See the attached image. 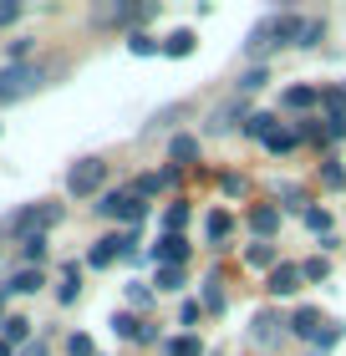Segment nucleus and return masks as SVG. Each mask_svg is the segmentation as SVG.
<instances>
[{"mask_svg":"<svg viewBox=\"0 0 346 356\" xmlns=\"http://www.w3.org/2000/svg\"><path fill=\"white\" fill-rule=\"evenodd\" d=\"M133 15H138V10L123 0V6H107V10H97L92 21H97V26H118V21H133Z\"/></svg>","mask_w":346,"mask_h":356,"instance_id":"nucleus-21","label":"nucleus"},{"mask_svg":"<svg viewBox=\"0 0 346 356\" xmlns=\"http://www.w3.org/2000/svg\"><path fill=\"white\" fill-rule=\"evenodd\" d=\"M229 229H235V219H229L224 209H214L209 214V239H229Z\"/></svg>","mask_w":346,"mask_h":356,"instance_id":"nucleus-29","label":"nucleus"},{"mask_svg":"<svg viewBox=\"0 0 346 356\" xmlns=\"http://www.w3.org/2000/svg\"><path fill=\"white\" fill-rule=\"evenodd\" d=\"M0 356H15V346H10V341H0Z\"/></svg>","mask_w":346,"mask_h":356,"instance_id":"nucleus-45","label":"nucleus"},{"mask_svg":"<svg viewBox=\"0 0 346 356\" xmlns=\"http://www.w3.org/2000/svg\"><path fill=\"white\" fill-rule=\"evenodd\" d=\"M265 290H270V296H295V290H301V265H275Z\"/></svg>","mask_w":346,"mask_h":356,"instance_id":"nucleus-11","label":"nucleus"},{"mask_svg":"<svg viewBox=\"0 0 346 356\" xmlns=\"http://www.w3.org/2000/svg\"><path fill=\"white\" fill-rule=\"evenodd\" d=\"M0 331H6L10 346H31V321L26 316H6V321H0Z\"/></svg>","mask_w":346,"mask_h":356,"instance_id":"nucleus-14","label":"nucleus"},{"mask_svg":"<svg viewBox=\"0 0 346 356\" xmlns=\"http://www.w3.org/2000/svg\"><path fill=\"white\" fill-rule=\"evenodd\" d=\"M15 356H52V346H46V341H31V346H21Z\"/></svg>","mask_w":346,"mask_h":356,"instance_id":"nucleus-44","label":"nucleus"},{"mask_svg":"<svg viewBox=\"0 0 346 356\" xmlns=\"http://www.w3.org/2000/svg\"><path fill=\"white\" fill-rule=\"evenodd\" d=\"M321 331H326V321H321L316 305H301V311L290 316V336H301V341H316Z\"/></svg>","mask_w":346,"mask_h":356,"instance_id":"nucleus-6","label":"nucleus"},{"mask_svg":"<svg viewBox=\"0 0 346 356\" xmlns=\"http://www.w3.org/2000/svg\"><path fill=\"white\" fill-rule=\"evenodd\" d=\"M244 260H250L255 270H275V245H270V239H255V245L244 250Z\"/></svg>","mask_w":346,"mask_h":356,"instance_id":"nucleus-18","label":"nucleus"},{"mask_svg":"<svg viewBox=\"0 0 346 356\" xmlns=\"http://www.w3.org/2000/svg\"><path fill=\"white\" fill-rule=\"evenodd\" d=\"M204 305L224 316V290H219V275H214V280H204Z\"/></svg>","mask_w":346,"mask_h":356,"instance_id":"nucleus-31","label":"nucleus"},{"mask_svg":"<svg viewBox=\"0 0 346 356\" xmlns=\"http://www.w3.org/2000/svg\"><path fill=\"white\" fill-rule=\"evenodd\" d=\"M321 102V92H310V87H290L285 92V107H295V112H306V107H316Z\"/></svg>","mask_w":346,"mask_h":356,"instance_id":"nucleus-23","label":"nucleus"},{"mask_svg":"<svg viewBox=\"0 0 346 356\" xmlns=\"http://www.w3.org/2000/svg\"><path fill=\"white\" fill-rule=\"evenodd\" d=\"M178 285H184V270H178V265H163V270H158V290H178Z\"/></svg>","mask_w":346,"mask_h":356,"instance_id":"nucleus-33","label":"nucleus"},{"mask_svg":"<svg viewBox=\"0 0 346 356\" xmlns=\"http://www.w3.org/2000/svg\"><path fill=\"white\" fill-rule=\"evenodd\" d=\"M321 184L326 188H346V168L336 163V158H326V163H321Z\"/></svg>","mask_w":346,"mask_h":356,"instance_id":"nucleus-25","label":"nucleus"},{"mask_svg":"<svg viewBox=\"0 0 346 356\" xmlns=\"http://www.w3.org/2000/svg\"><path fill=\"white\" fill-rule=\"evenodd\" d=\"M112 331H118L123 341H153V326H138V321L127 316V311H118V316H112Z\"/></svg>","mask_w":346,"mask_h":356,"instance_id":"nucleus-13","label":"nucleus"},{"mask_svg":"<svg viewBox=\"0 0 346 356\" xmlns=\"http://www.w3.org/2000/svg\"><path fill=\"white\" fill-rule=\"evenodd\" d=\"M21 260H26L31 270H36V265L46 260V239H21Z\"/></svg>","mask_w":346,"mask_h":356,"instance_id":"nucleus-27","label":"nucleus"},{"mask_svg":"<svg viewBox=\"0 0 346 356\" xmlns=\"http://www.w3.org/2000/svg\"><path fill=\"white\" fill-rule=\"evenodd\" d=\"M250 224H255V234H260V239H270V234L280 229V209H270V204H260L255 214H250Z\"/></svg>","mask_w":346,"mask_h":356,"instance_id":"nucleus-15","label":"nucleus"},{"mask_svg":"<svg viewBox=\"0 0 346 356\" xmlns=\"http://www.w3.org/2000/svg\"><path fill=\"white\" fill-rule=\"evenodd\" d=\"M21 21V0H0V26H15Z\"/></svg>","mask_w":346,"mask_h":356,"instance_id":"nucleus-40","label":"nucleus"},{"mask_svg":"<svg viewBox=\"0 0 346 356\" xmlns=\"http://www.w3.org/2000/svg\"><path fill=\"white\" fill-rule=\"evenodd\" d=\"M41 285H46V280H41V270H31V265H21V270H15V275H10L6 285H0V296H36Z\"/></svg>","mask_w":346,"mask_h":356,"instance_id":"nucleus-8","label":"nucleus"},{"mask_svg":"<svg viewBox=\"0 0 346 356\" xmlns=\"http://www.w3.org/2000/svg\"><path fill=\"white\" fill-rule=\"evenodd\" d=\"M275 193H280V199H285V209H295V214H306V209H310V204H306V193L295 188V184H280Z\"/></svg>","mask_w":346,"mask_h":356,"instance_id":"nucleus-28","label":"nucleus"},{"mask_svg":"<svg viewBox=\"0 0 346 356\" xmlns=\"http://www.w3.org/2000/svg\"><path fill=\"white\" fill-rule=\"evenodd\" d=\"M336 341H341V326H326V331L316 336V346H321V351H331Z\"/></svg>","mask_w":346,"mask_h":356,"instance_id":"nucleus-41","label":"nucleus"},{"mask_svg":"<svg viewBox=\"0 0 346 356\" xmlns=\"http://www.w3.org/2000/svg\"><path fill=\"white\" fill-rule=\"evenodd\" d=\"M127 51H133V56H153V51H163V46L153 36H143V31H133V36H127Z\"/></svg>","mask_w":346,"mask_h":356,"instance_id":"nucleus-26","label":"nucleus"},{"mask_svg":"<svg viewBox=\"0 0 346 356\" xmlns=\"http://www.w3.org/2000/svg\"><path fill=\"white\" fill-rule=\"evenodd\" d=\"M112 260H123V234H102V239L87 250V265H97V270H107Z\"/></svg>","mask_w":346,"mask_h":356,"instance_id":"nucleus-9","label":"nucleus"},{"mask_svg":"<svg viewBox=\"0 0 346 356\" xmlns=\"http://www.w3.org/2000/svg\"><path fill=\"white\" fill-rule=\"evenodd\" d=\"M255 87H265V67H260V72H244V76H239V97H250Z\"/></svg>","mask_w":346,"mask_h":356,"instance_id":"nucleus-38","label":"nucleus"},{"mask_svg":"<svg viewBox=\"0 0 346 356\" xmlns=\"http://www.w3.org/2000/svg\"><path fill=\"white\" fill-rule=\"evenodd\" d=\"M235 118H250V102H244V97H229L224 107H214L209 112V133H229V127H235Z\"/></svg>","mask_w":346,"mask_h":356,"instance_id":"nucleus-4","label":"nucleus"},{"mask_svg":"<svg viewBox=\"0 0 346 356\" xmlns=\"http://www.w3.org/2000/svg\"><path fill=\"white\" fill-rule=\"evenodd\" d=\"M61 219V204H36V209H21V214L10 219L15 239H46V229Z\"/></svg>","mask_w":346,"mask_h":356,"instance_id":"nucleus-3","label":"nucleus"},{"mask_svg":"<svg viewBox=\"0 0 346 356\" xmlns=\"http://www.w3.org/2000/svg\"><path fill=\"white\" fill-rule=\"evenodd\" d=\"M77 290H81V285H77V270H67V275H61V290H56V300H61V305H72V300H77Z\"/></svg>","mask_w":346,"mask_h":356,"instance_id":"nucleus-34","label":"nucleus"},{"mask_svg":"<svg viewBox=\"0 0 346 356\" xmlns=\"http://www.w3.org/2000/svg\"><path fill=\"white\" fill-rule=\"evenodd\" d=\"M219 184H224V193H244V178H239V173H224Z\"/></svg>","mask_w":346,"mask_h":356,"instance_id":"nucleus-43","label":"nucleus"},{"mask_svg":"<svg viewBox=\"0 0 346 356\" xmlns=\"http://www.w3.org/2000/svg\"><path fill=\"white\" fill-rule=\"evenodd\" d=\"M301 219H306V224H310L316 234H326V229H331V214H326V209H306Z\"/></svg>","mask_w":346,"mask_h":356,"instance_id":"nucleus-36","label":"nucleus"},{"mask_svg":"<svg viewBox=\"0 0 346 356\" xmlns=\"http://www.w3.org/2000/svg\"><path fill=\"white\" fill-rule=\"evenodd\" d=\"M41 82H46V67H41V61H26V67H6V72H0V102H15V97L41 92Z\"/></svg>","mask_w":346,"mask_h":356,"instance_id":"nucleus-1","label":"nucleus"},{"mask_svg":"<svg viewBox=\"0 0 346 356\" xmlns=\"http://www.w3.org/2000/svg\"><path fill=\"white\" fill-rule=\"evenodd\" d=\"M168 178H173V173H143L138 184H133V199H143V193H158V188H168Z\"/></svg>","mask_w":346,"mask_h":356,"instance_id":"nucleus-24","label":"nucleus"},{"mask_svg":"<svg viewBox=\"0 0 346 356\" xmlns=\"http://www.w3.org/2000/svg\"><path fill=\"white\" fill-rule=\"evenodd\" d=\"M168 158H173V163H194V158H199V143H194V138H173Z\"/></svg>","mask_w":346,"mask_h":356,"instance_id":"nucleus-22","label":"nucleus"},{"mask_svg":"<svg viewBox=\"0 0 346 356\" xmlns=\"http://www.w3.org/2000/svg\"><path fill=\"white\" fill-rule=\"evenodd\" d=\"M153 260H158V265H178V270H184V260H189V239H184V234H163L158 245H153Z\"/></svg>","mask_w":346,"mask_h":356,"instance_id":"nucleus-5","label":"nucleus"},{"mask_svg":"<svg viewBox=\"0 0 346 356\" xmlns=\"http://www.w3.org/2000/svg\"><path fill=\"white\" fill-rule=\"evenodd\" d=\"M275 46H280V31H275V15H265V21H260V26L250 31L244 51H250V56H260V51H275Z\"/></svg>","mask_w":346,"mask_h":356,"instance_id":"nucleus-10","label":"nucleus"},{"mask_svg":"<svg viewBox=\"0 0 346 356\" xmlns=\"http://www.w3.org/2000/svg\"><path fill=\"white\" fill-rule=\"evenodd\" d=\"M194 46H199L194 31H173V36L163 41V56H194Z\"/></svg>","mask_w":346,"mask_h":356,"instance_id":"nucleus-16","label":"nucleus"},{"mask_svg":"<svg viewBox=\"0 0 346 356\" xmlns=\"http://www.w3.org/2000/svg\"><path fill=\"white\" fill-rule=\"evenodd\" d=\"M102 178H107V163H102V158H81V163L67 168V193H72V199H97Z\"/></svg>","mask_w":346,"mask_h":356,"instance_id":"nucleus-2","label":"nucleus"},{"mask_svg":"<svg viewBox=\"0 0 346 356\" xmlns=\"http://www.w3.org/2000/svg\"><path fill=\"white\" fill-rule=\"evenodd\" d=\"M168 356H204V346L194 341V336H173V341H168Z\"/></svg>","mask_w":346,"mask_h":356,"instance_id":"nucleus-30","label":"nucleus"},{"mask_svg":"<svg viewBox=\"0 0 346 356\" xmlns=\"http://www.w3.org/2000/svg\"><path fill=\"white\" fill-rule=\"evenodd\" d=\"M163 224H168V234H184V224H189V204H173L168 214H163Z\"/></svg>","mask_w":346,"mask_h":356,"instance_id":"nucleus-32","label":"nucleus"},{"mask_svg":"<svg viewBox=\"0 0 346 356\" xmlns=\"http://www.w3.org/2000/svg\"><path fill=\"white\" fill-rule=\"evenodd\" d=\"M67 356H92V336H87V331L67 336Z\"/></svg>","mask_w":346,"mask_h":356,"instance_id":"nucleus-35","label":"nucleus"},{"mask_svg":"<svg viewBox=\"0 0 346 356\" xmlns=\"http://www.w3.org/2000/svg\"><path fill=\"white\" fill-rule=\"evenodd\" d=\"M127 204H133V188H107L102 199H97V214H107V219H123V214H127Z\"/></svg>","mask_w":346,"mask_h":356,"instance_id":"nucleus-12","label":"nucleus"},{"mask_svg":"<svg viewBox=\"0 0 346 356\" xmlns=\"http://www.w3.org/2000/svg\"><path fill=\"white\" fill-rule=\"evenodd\" d=\"M321 107L331 112V122H346V87H326L321 92Z\"/></svg>","mask_w":346,"mask_h":356,"instance_id":"nucleus-19","label":"nucleus"},{"mask_svg":"<svg viewBox=\"0 0 346 356\" xmlns=\"http://www.w3.org/2000/svg\"><path fill=\"white\" fill-rule=\"evenodd\" d=\"M270 133H275V118H270V112H250V118H244V138L265 143Z\"/></svg>","mask_w":346,"mask_h":356,"instance_id":"nucleus-17","label":"nucleus"},{"mask_svg":"<svg viewBox=\"0 0 346 356\" xmlns=\"http://www.w3.org/2000/svg\"><path fill=\"white\" fill-rule=\"evenodd\" d=\"M295 143H301V133H295V127H275V133L265 138V148H270V153H290Z\"/></svg>","mask_w":346,"mask_h":356,"instance_id":"nucleus-20","label":"nucleus"},{"mask_svg":"<svg viewBox=\"0 0 346 356\" xmlns=\"http://www.w3.org/2000/svg\"><path fill=\"white\" fill-rule=\"evenodd\" d=\"M321 31H326L321 21H306V36H301V46H316V41H321Z\"/></svg>","mask_w":346,"mask_h":356,"instance_id":"nucleus-42","label":"nucleus"},{"mask_svg":"<svg viewBox=\"0 0 346 356\" xmlns=\"http://www.w3.org/2000/svg\"><path fill=\"white\" fill-rule=\"evenodd\" d=\"M280 326H290V321H280L275 311H260V316L250 321V336H255V341H260V346H275V341H280V336H285V331H280Z\"/></svg>","mask_w":346,"mask_h":356,"instance_id":"nucleus-7","label":"nucleus"},{"mask_svg":"<svg viewBox=\"0 0 346 356\" xmlns=\"http://www.w3.org/2000/svg\"><path fill=\"white\" fill-rule=\"evenodd\" d=\"M127 300H133L138 311H148V305H153V290H148V285H127Z\"/></svg>","mask_w":346,"mask_h":356,"instance_id":"nucleus-39","label":"nucleus"},{"mask_svg":"<svg viewBox=\"0 0 346 356\" xmlns=\"http://www.w3.org/2000/svg\"><path fill=\"white\" fill-rule=\"evenodd\" d=\"M301 275H306V280H326V275H331V265H326L321 254H316V260H306V265H301Z\"/></svg>","mask_w":346,"mask_h":356,"instance_id":"nucleus-37","label":"nucleus"}]
</instances>
